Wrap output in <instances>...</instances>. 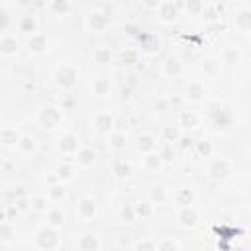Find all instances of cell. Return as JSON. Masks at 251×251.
Returning <instances> with one entry per match:
<instances>
[{
    "label": "cell",
    "instance_id": "6da1fadb",
    "mask_svg": "<svg viewBox=\"0 0 251 251\" xmlns=\"http://www.w3.org/2000/svg\"><path fill=\"white\" fill-rule=\"evenodd\" d=\"M51 82L59 90H65V92L75 90L80 82V69L75 63H59L51 71Z\"/></svg>",
    "mask_w": 251,
    "mask_h": 251
},
{
    "label": "cell",
    "instance_id": "7a4b0ae2",
    "mask_svg": "<svg viewBox=\"0 0 251 251\" xmlns=\"http://www.w3.org/2000/svg\"><path fill=\"white\" fill-rule=\"evenodd\" d=\"M35 124L43 131H57L65 124V108L61 104H43L35 114Z\"/></svg>",
    "mask_w": 251,
    "mask_h": 251
},
{
    "label": "cell",
    "instance_id": "3957f363",
    "mask_svg": "<svg viewBox=\"0 0 251 251\" xmlns=\"http://www.w3.org/2000/svg\"><path fill=\"white\" fill-rule=\"evenodd\" d=\"M33 243L41 251H57L63 245V237H61L59 229L45 224V226H39L33 231Z\"/></svg>",
    "mask_w": 251,
    "mask_h": 251
},
{
    "label": "cell",
    "instance_id": "277c9868",
    "mask_svg": "<svg viewBox=\"0 0 251 251\" xmlns=\"http://www.w3.org/2000/svg\"><path fill=\"white\" fill-rule=\"evenodd\" d=\"M90 129L98 137H108L116 129V116L110 110H100L90 118Z\"/></svg>",
    "mask_w": 251,
    "mask_h": 251
},
{
    "label": "cell",
    "instance_id": "5b68a950",
    "mask_svg": "<svg viewBox=\"0 0 251 251\" xmlns=\"http://www.w3.org/2000/svg\"><path fill=\"white\" fill-rule=\"evenodd\" d=\"M233 169H235L233 159H229V157H216V159L208 165V169H206V176H208L210 180L220 182V180L229 178V176L233 175Z\"/></svg>",
    "mask_w": 251,
    "mask_h": 251
},
{
    "label": "cell",
    "instance_id": "8992f818",
    "mask_svg": "<svg viewBox=\"0 0 251 251\" xmlns=\"http://www.w3.org/2000/svg\"><path fill=\"white\" fill-rule=\"evenodd\" d=\"M80 147H82V141L76 131H65L55 139V151L63 157H75Z\"/></svg>",
    "mask_w": 251,
    "mask_h": 251
},
{
    "label": "cell",
    "instance_id": "52a82bcc",
    "mask_svg": "<svg viewBox=\"0 0 251 251\" xmlns=\"http://www.w3.org/2000/svg\"><path fill=\"white\" fill-rule=\"evenodd\" d=\"M210 118H212V127L220 133H226L233 127L235 124V118L231 114V110L227 108H222V106H212L210 108Z\"/></svg>",
    "mask_w": 251,
    "mask_h": 251
},
{
    "label": "cell",
    "instance_id": "ba28073f",
    "mask_svg": "<svg viewBox=\"0 0 251 251\" xmlns=\"http://www.w3.org/2000/svg\"><path fill=\"white\" fill-rule=\"evenodd\" d=\"M84 27L88 33H104L108 27H110V18L106 12L102 10H90L86 16H84Z\"/></svg>",
    "mask_w": 251,
    "mask_h": 251
},
{
    "label": "cell",
    "instance_id": "9c48e42d",
    "mask_svg": "<svg viewBox=\"0 0 251 251\" xmlns=\"http://www.w3.org/2000/svg\"><path fill=\"white\" fill-rule=\"evenodd\" d=\"M96 210H98V202L90 194L80 196L75 204V216H76L78 222H90L96 216Z\"/></svg>",
    "mask_w": 251,
    "mask_h": 251
},
{
    "label": "cell",
    "instance_id": "30bf717a",
    "mask_svg": "<svg viewBox=\"0 0 251 251\" xmlns=\"http://www.w3.org/2000/svg\"><path fill=\"white\" fill-rule=\"evenodd\" d=\"M153 8H155V18L165 25L175 24L180 16V4L178 2H159Z\"/></svg>",
    "mask_w": 251,
    "mask_h": 251
},
{
    "label": "cell",
    "instance_id": "8fae6325",
    "mask_svg": "<svg viewBox=\"0 0 251 251\" xmlns=\"http://www.w3.org/2000/svg\"><path fill=\"white\" fill-rule=\"evenodd\" d=\"M25 49L29 55H45L51 49V37L45 31H37L25 39Z\"/></svg>",
    "mask_w": 251,
    "mask_h": 251
},
{
    "label": "cell",
    "instance_id": "7c38bea8",
    "mask_svg": "<svg viewBox=\"0 0 251 251\" xmlns=\"http://www.w3.org/2000/svg\"><path fill=\"white\" fill-rule=\"evenodd\" d=\"M175 222L178 227L182 229H192L200 224V212L196 206H186V208H178L176 210V216H175Z\"/></svg>",
    "mask_w": 251,
    "mask_h": 251
},
{
    "label": "cell",
    "instance_id": "4fadbf2b",
    "mask_svg": "<svg viewBox=\"0 0 251 251\" xmlns=\"http://www.w3.org/2000/svg\"><path fill=\"white\" fill-rule=\"evenodd\" d=\"M198 194L192 186H178L175 188V192H171V202L175 208H186V206H194Z\"/></svg>",
    "mask_w": 251,
    "mask_h": 251
},
{
    "label": "cell",
    "instance_id": "5bb4252c",
    "mask_svg": "<svg viewBox=\"0 0 251 251\" xmlns=\"http://www.w3.org/2000/svg\"><path fill=\"white\" fill-rule=\"evenodd\" d=\"M161 75L167 76V78H173V80L180 78V76L184 75V65H182V61H180L178 57H175V55L163 57V59H161Z\"/></svg>",
    "mask_w": 251,
    "mask_h": 251
},
{
    "label": "cell",
    "instance_id": "9a60e30c",
    "mask_svg": "<svg viewBox=\"0 0 251 251\" xmlns=\"http://www.w3.org/2000/svg\"><path fill=\"white\" fill-rule=\"evenodd\" d=\"M157 145H159V137L153 133V131H141L135 135L133 139V147L137 153L145 155V153H151V151H157Z\"/></svg>",
    "mask_w": 251,
    "mask_h": 251
},
{
    "label": "cell",
    "instance_id": "2e32d148",
    "mask_svg": "<svg viewBox=\"0 0 251 251\" xmlns=\"http://www.w3.org/2000/svg\"><path fill=\"white\" fill-rule=\"evenodd\" d=\"M73 163L78 167V169H92L96 163H98V151L90 145H82L76 155L73 157Z\"/></svg>",
    "mask_w": 251,
    "mask_h": 251
},
{
    "label": "cell",
    "instance_id": "e0dca14e",
    "mask_svg": "<svg viewBox=\"0 0 251 251\" xmlns=\"http://www.w3.org/2000/svg\"><path fill=\"white\" fill-rule=\"evenodd\" d=\"M182 96H184V100H186V102L200 104V102H204V100H206V84H204L202 80L194 78V80L186 82V88H184Z\"/></svg>",
    "mask_w": 251,
    "mask_h": 251
},
{
    "label": "cell",
    "instance_id": "ac0fdd59",
    "mask_svg": "<svg viewBox=\"0 0 251 251\" xmlns=\"http://www.w3.org/2000/svg\"><path fill=\"white\" fill-rule=\"evenodd\" d=\"M76 251H102V237L94 231H84L76 237Z\"/></svg>",
    "mask_w": 251,
    "mask_h": 251
},
{
    "label": "cell",
    "instance_id": "d6986e66",
    "mask_svg": "<svg viewBox=\"0 0 251 251\" xmlns=\"http://www.w3.org/2000/svg\"><path fill=\"white\" fill-rule=\"evenodd\" d=\"M76 175H78V167H76L73 161H63V163H59V165L55 167V171H53V180L67 184V182L75 180Z\"/></svg>",
    "mask_w": 251,
    "mask_h": 251
},
{
    "label": "cell",
    "instance_id": "ffe728a7",
    "mask_svg": "<svg viewBox=\"0 0 251 251\" xmlns=\"http://www.w3.org/2000/svg\"><path fill=\"white\" fill-rule=\"evenodd\" d=\"M200 126V114L194 110H180L176 116V127L180 131H194Z\"/></svg>",
    "mask_w": 251,
    "mask_h": 251
},
{
    "label": "cell",
    "instance_id": "44dd1931",
    "mask_svg": "<svg viewBox=\"0 0 251 251\" xmlns=\"http://www.w3.org/2000/svg\"><path fill=\"white\" fill-rule=\"evenodd\" d=\"M16 27H18V31H20L22 35L31 37L33 33L39 31V20H37L35 14H22V16L18 18V22H16Z\"/></svg>",
    "mask_w": 251,
    "mask_h": 251
},
{
    "label": "cell",
    "instance_id": "7402d4cb",
    "mask_svg": "<svg viewBox=\"0 0 251 251\" xmlns=\"http://www.w3.org/2000/svg\"><path fill=\"white\" fill-rule=\"evenodd\" d=\"M22 49V43L16 35H2L0 37V57L2 59H14L18 57Z\"/></svg>",
    "mask_w": 251,
    "mask_h": 251
},
{
    "label": "cell",
    "instance_id": "603a6c76",
    "mask_svg": "<svg viewBox=\"0 0 251 251\" xmlns=\"http://www.w3.org/2000/svg\"><path fill=\"white\" fill-rule=\"evenodd\" d=\"M25 202H27V210L31 214H43V216L53 206V202L49 200L47 194H29V196H25Z\"/></svg>",
    "mask_w": 251,
    "mask_h": 251
},
{
    "label": "cell",
    "instance_id": "cb8c5ba5",
    "mask_svg": "<svg viewBox=\"0 0 251 251\" xmlns=\"http://www.w3.org/2000/svg\"><path fill=\"white\" fill-rule=\"evenodd\" d=\"M18 151L25 157H33L39 153V139L33 135V133H22L20 141H18Z\"/></svg>",
    "mask_w": 251,
    "mask_h": 251
},
{
    "label": "cell",
    "instance_id": "d4e9b609",
    "mask_svg": "<svg viewBox=\"0 0 251 251\" xmlns=\"http://www.w3.org/2000/svg\"><path fill=\"white\" fill-rule=\"evenodd\" d=\"M20 137H22V131H20L18 126H4V127H0V147H6V149L16 147Z\"/></svg>",
    "mask_w": 251,
    "mask_h": 251
},
{
    "label": "cell",
    "instance_id": "484cf974",
    "mask_svg": "<svg viewBox=\"0 0 251 251\" xmlns=\"http://www.w3.org/2000/svg\"><path fill=\"white\" fill-rule=\"evenodd\" d=\"M90 59H92V63H96V65H100V67H108V65H112V61H114V51H112V47L110 45H96L94 49H92V53H90Z\"/></svg>",
    "mask_w": 251,
    "mask_h": 251
},
{
    "label": "cell",
    "instance_id": "4316f807",
    "mask_svg": "<svg viewBox=\"0 0 251 251\" xmlns=\"http://www.w3.org/2000/svg\"><path fill=\"white\" fill-rule=\"evenodd\" d=\"M141 169H143L147 175H159V173L165 169V165H163L159 153H157V151H151V153H145V155H143V159H141Z\"/></svg>",
    "mask_w": 251,
    "mask_h": 251
},
{
    "label": "cell",
    "instance_id": "83f0119b",
    "mask_svg": "<svg viewBox=\"0 0 251 251\" xmlns=\"http://www.w3.org/2000/svg\"><path fill=\"white\" fill-rule=\"evenodd\" d=\"M45 224L55 227V229H61L65 224H67V214L65 210L59 206V204H53L47 212H45Z\"/></svg>",
    "mask_w": 251,
    "mask_h": 251
},
{
    "label": "cell",
    "instance_id": "f1b7e54d",
    "mask_svg": "<svg viewBox=\"0 0 251 251\" xmlns=\"http://www.w3.org/2000/svg\"><path fill=\"white\" fill-rule=\"evenodd\" d=\"M112 88H114V84H112V78H110V76H96V78H92V82H90V90H92V94L98 96V98L110 96V94H112Z\"/></svg>",
    "mask_w": 251,
    "mask_h": 251
},
{
    "label": "cell",
    "instance_id": "f546056e",
    "mask_svg": "<svg viewBox=\"0 0 251 251\" xmlns=\"http://www.w3.org/2000/svg\"><path fill=\"white\" fill-rule=\"evenodd\" d=\"M133 210H135V218L137 220H153L155 218V214H157V208H155V204L149 200V198H141V200H137L135 204H133Z\"/></svg>",
    "mask_w": 251,
    "mask_h": 251
},
{
    "label": "cell",
    "instance_id": "4dcf8cb0",
    "mask_svg": "<svg viewBox=\"0 0 251 251\" xmlns=\"http://www.w3.org/2000/svg\"><path fill=\"white\" fill-rule=\"evenodd\" d=\"M139 59H141V55H139V51H137L135 47H122V49L118 51V63H120L124 69L135 67V65L139 63Z\"/></svg>",
    "mask_w": 251,
    "mask_h": 251
},
{
    "label": "cell",
    "instance_id": "1f68e13d",
    "mask_svg": "<svg viewBox=\"0 0 251 251\" xmlns=\"http://www.w3.org/2000/svg\"><path fill=\"white\" fill-rule=\"evenodd\" d=\"M108 149L114 151V153H120L127 147V133L124 129H114L110 135H108V141H106Z\"/></svg>",
    "mask_w": 251,
    "mask_h": 251
},
{
    "label": "cell",
    "instance_id": "d6a6232c",
    "mask_svg": "<svg viewBox=\"0 0 251 251\" xmlns=\"http://www.w3.org/2000/svg\"><path fill=\"white\" fill-rule=\"evenodd\" d=\"M112 173H114L116 178L126 180V178H129V176L133 175V165H131V161H127V159H124V157H118V159H114V163H112Z\"/></svg>",
    "mask_w": 251,
    "mask_h": 251
},
{
    "label": "cell",
    "instance_id": "836d02e7",
    "mask_svg": "<svg viewBox=\"0 0 251 251\" xmlns=\"http://www.w3.org/2000/svg\"><path fill=\"white\" fill-rule=\"evenodd\" d=\"M214 153H216V145H214V141L204 139V137L194 141V155H196L198 159L206 161V159L214 157Z\"/></svg>",
    "mask_w": 251,
    "mask_h": 251
},
{
    "label": "cell",
    "instance_id": "e575fe53",
    "mask_svg": "<svg viewBox=\"0 0 251 251\" xmlns=\"http://www.w3.org/2000/svg\"><path fill=\"white\" fill-rule=\"evenodd\" d=\"M16 235H18L16 226L12 222H8V220H2L0 222V243H4V245L14 243L16 241Z\"/></svg>",
    "mask_w": 251,
    "mask_h": 251
},
{
    "label": "cell",
    "instance_id": "d590c367",
    "mask_svg": "<svg viewBox=\"0 0 251 251\" xmlns=\"http://www.w3.org/2000/svg\"><path fill=\"white\" fill-rule=\"evenodd\" d=\"M218 59H220V63H226V65H239L241 59H243V53H241L239 47L231 45V47H226Z\"/></svg>",
    "mask_w": 251,
    "mask_h": 251
},
{
    "label": "cell",
    "instance_id": "8d00e7d4",
    "mask_svg": "<svg viewBox=\"0 0 251 251\" xmlns=\"http://www.w3.org/2000/svg\"><path fill=\"white\" fill-rule=\"evenodd\" d=\"M169 198H171V192L165 184H153L149 188V200L153 204H165V202H169Z\"/></svg>",
    "mask_w": 251,
    "mask_h": 251
},
{
    "label": "cell",
    "instance_id": "74e56055",
    "mask_svg": "<svg viewBox=\"0 0 251 251\" xmlns=\"http://www.w3.org/2000/svg\"><path fill=\"white\" fill-rule=\"evenodd\" d=\"M67 194H69V188L63 182H51L47 188V196L51 202H63L67 198Z\"/></svg>",
    "mask_w": 251,
    "mask_h": 251
},
{
    "label": "cell",
    "instance_id": "f35d334b",
    "mask_svg": "<svg viewBox=\"0 0 251 251\" xmlns=\"http://www.w3.org/2000/svg\"><path fill=\"white\" fill-rule=\"evenodd\" d=\"M45 8H47L53 16H67V14L71 12L73 4H71V2H67V0H53V2L45 4Z\"/></svg>",
    "mask_w": 251,
    "mask_h": 251
},
{
    "label": "cell",
    "instance_id": "ab89813d",
    "mask_svg": "<svg viewBox=\"0 0 251 251\" xmlns=\"http://www.w3.org/2000/svg\"><path fill=\"white\" fill-rule=\"evenodd\" d=\"M200 67H202V73H204L206 76H216V75L222 71V63H220L218 57H208V59H204Z\"/></svg>",
    "mask_w": 251,
    "mask_h": 251
},
{
    "label": "cell",
    "instance_id": "60d3db41",
    "mask_svg": "<svg viewBox=\"0 0 251 251\" xmlns=\"http://www.w3.org/2000/svg\"><path fill=\"white\" fill-rule=\"evenodd\" d=\"M233 24H235V27L239 29V31H249L251 29V12L249 10H241V12H237L235 14V18H233Z\"/></svg>",
    "mask_w": 251,
    "mask_h": 251
},
{
    "label": "cell",
    "instance_id": "b9f144b4",
    "mask_svg": "<svg viewBox=\"0 0 251 251\" xmlns=\"http://www.w3.org/2000/svg\"><path fill=\"white\" fill-rule=\"evenodd\" d=\"M161 139H163L165 143L175 145V143L180 139V129H178L176 126H165V127L161 129Z\"/></svg>",
    "mask_w": 251,
    "mask_h": 251
},
{
    "label": "cell",
    "instance_id": "7bdbcfd3",
    "mask_svg": "<svg viewBox=\"0 0 251 251\" xmlns=\"http://www.w3.org/2000/svg\"><path fill=\"white\" fill-rule=\"evenodd\" d=\"M157 153H159V157H161V161H163L165 167H167V165H173V161H175V157H176L175 145H171V143H163Z\"/></svg>",
    "mask_w": 251,
    "mask_h": 251
},
{
    "label": "cell",
    "instance_id": "ee69618b",
    "mask_svg": "<svg viewBox=\"0 0 251 251\" xmlns=\"http://www.w3.org/2000/svg\"><path fill=\"white\" fill-rule=\"evenodd\" d=\"M155 251H180V245L173 237H161L155 243Z\"/></svg>",
    "mask_w": 251,
    "mask_h": 251
},
{
    "label": "cell",
    "instance_id": "f6af8a7d",
    "mask_svg": "<svg viewBox=\"0 0 251 251\" xmlns=\"http://www.w3.org/2000/svg\"><path fill=\"white\" fill-rule=\"evenodd\" d=\"M165 104H167L169 108H173V110H178V112H180V110H184L186 100H184L182 92H173V94H169V96H167Z\"/></svg>",
    "mask_w": 251,
    "mask_h": 251
},
{
    "label": "cell",
    "instance_id": "bcb514c9",
    "mask_svg": "<svg viewBox=\"0 0 251 251\" xmlns=\"http://www.w3.org/2000/svg\"><path fill=\"white\" fill-rule=\"evenodd\" d=\"M118 218L126 224H133L137 218H135V210H133V204H122L120 210H118Z\"/></svg>",
    "mask_w": 251,
    "mask_h": 251
},
{
    "label": "cell",
    "instance_id": "7dc6e473",
    "mask_svg": "<svg viewBox=\"0 0 251 251\" xmlns=\"http://www.w3.org/2000/svg\"><path fill=\"white\" fill-rule=\"evenodd\" d=\"M204 6L206 4H202V2H188V4H180V12L184 10L186 12V16H202L204 14Z\"/></svg>",
    "mask_w": 251,
    "mask_h": 251
},
{
    "label": "cell",
    "instance_id": "c3c4849f",
    "mask_svg": "<svg viewBox=\"0 0 251 251\" xmlns=\"http://www.w3.org/2000/svg\"><path fill=\"white\" fill-rule=\"evenodd\" d=\"M131 251H155V241L153 239H137L133 245H131Z\"/></svg>",
    "mask_w": 251,
    "mask_h": 251
},
{
    "label": "cell",
    "instance_id": "681fc988",
    "mask_svg": "<svg viewBox=\"0 0 251 251\" xmlns=\"http://www.w3.org/2000/svg\"><path fill=\"white\" fill-rule=\"evenodd\" d=\"M10 24H12V14H10L8 6L0 4V29H6Z\"/></svg>",
    "mask_w": 251,
    "mask_h": 251
},
{
    "label": "cell",
    "instance_id": "f907efd6",
    "mask_svg": "<svg viewBox=\"0 0 251 251\" xmlns=\"http://www.w3.org/2000/svg\"><path fill=\"white\" fill-rule=\"evenodd\" d=\"M129 243V237L126 235V237H120V245H127Z\"/></svg>",
    "mask_w": 251,
    "mask_h": 251
},
{
    "label": "cell",
    "instance_id": "816d5d0a",
    "mask_svg": "<svg viewBox=\"0 0 251 251\" xmlns=\"http://www.w3.org/2000/svg\"><path fill=\"white\" fill-rule=\"evenodd\" d=\"M4 163V155H2V151H0V165Z\"/></svg>",
    "mask_w": 251,
    "mask_h": 251
},
{
    "label": "cell",
    "instance_id": "f5cc1de1",
    "mask_svg": "<svg viewBox=\"0 0 251 251\" xmlns=\"http://www.w3.org/2000/svg\"><path fill=\"white\" fill-rule=\"evenodd\" d=\"M27 251H41V249H37V247H33V249H27Z\"/></svg>",
    "mask_w": 251,
    "mask_h": 251
},
{
    "label": "cell",
    "instance_id": "db71d44e",
    "mask_svg": "<svg viewBox=\"0 0 251 251\" xmlns=\"http://www.w3.org/2000/svg\"><path fill=\"white\" fill-rule=\"evenodd\" d=\"M0 122H2V106H0Z\"/></svg>",
    "mask_w": 251,
    "mask_h": 251
},
{
    "label": "cell",
    "instance_id": "11a10c76",
    "mask_svg": "<svg viewBox=\"0 0 251 251\" xmlns=\"http://www.w3.org/2000/svg\"><path fill=\"white\" fill-rule=\"evenodd\" d=\"M0 80H2V75H0Z\"/></svg>",
    "mask_w": 251,
    "mask_h": 251
}]
</instances>
